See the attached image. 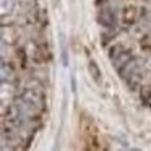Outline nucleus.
<instances>
[{
  "instance_id": "nucleus-8",
  "label": "nucleus",
  "mask_w": 151,
  "mask_h": 151,
  "mask_svg": "<svg viewBox=\"0 0 151 151\" xmlns=\"http://www.w3.org/2000/svg\"><path fill=\"white\" fill-rule=\"evenodd\" d=\"M12 28H13V26H8V33H12ZM2 37H4V42H7V41H8V42H13V39H7V28H2ZM10 37H15V39H17V37H18V33L17 34H10Z\"/></svg>"
},
{
  "instance_id": "nucleus-3",
  "label": "nucleus",
  "mask_w": 151,
  "mask_h": 151,
  "mask_svg": "<svg viewBox=\"0 0 151 151\" xmlns=\"http://www.w3.org/2000/svg\"><path fill=\"white\" fill-rule=\"evenodd\" d=\"M130 59H133V54L128 49H125L122 44H115V46H112L111 49H109V60L112 62V65H114V68L117 70V72Z\"/></svg>"
},
{
  "instance_id": "nucleus-6",
  "label": "nucleus",
  "mask_w": 151,
  "mask_h": 151,
  "mask_svg": "<svg viewBox=\"0 0 151 151\" xmlns=\"http://www.w3.org/2000/svg\"><path fill=\"white\" fill-rule=\"evenodd\" d=\"M88 73H89V76L94 80V83H101V80H102L101 70H99V65L93 59L88 60Z\"/></svg>"
},
{
  "instance_id": "nucleus-5",
  "label": "nucleus",
  "mask_w": 151,
  "mask_h": 151,
  "mask_svg": "<svg viewBox=\"0 0 151 151\" xmlns=\"http://www.w3.org/2000/svg\"><path fill=\"white\" fill-rule=\"evenodd\" d=\"M0 76H2V85L4 83H13L17 78V70H15L13 63L7 62V60H2V67H0Z\"/></svg>"
},
{
  "instance_id": "nucleus-1",
  "label": "nucleus",
  "mask_w": 151,
  "mask_h": 151,
  "mask_svg": "<svg viewBox=\"0 0 151 151\" xmlns=\"http://www.w3.org/2000/svg\"><path fill=\"white\" fill-rule=\"evenodd\" d=\"M15 102L21 107V111L26 112L31 119H39L41 114L46 111V96L41 91V88H24L15 98Z\"/></svg>"
},
{
  "instance_id": "nucleus-7",
  "label": "nucleus",
  "mask_w": 151,
  "mask_h": 151,
  "mask_svg": "<svg viewBox=\"0 0 151 151\" xmlns=\"http://www.w3.org/2000/svg\"><path fill=\"white\" fill-rule=\"evenodd\" d=\"M15 8H17V0H2V15L4 17L12 15Z\"/></svg>"
},
{
  "instance_id": "nucleus-2",
  "label": "nucleus",
  "mask_w": 151,
  "mask_h": 151,
  "mask_svg": "<svg viewBox=\"0 0 151 151\" xmlns=\"http://www.w3.org/2000/svg\"><path fill=\"white\" fill-rule=\"evenodd\" d=\"M143 73H145V67L143 63L140 62L138 59H130L120 70H119V75L120 78L127 83L130 88H137L138 85L143 80Z\"/></svg>"
},
{
  "instance_id": "nucleus-4",
  "label": "nucleus",
  "mask_w": 151,
  "mask_h": 151,
  "mask_svg": "<svg viewBox=\"0 0 151 151\" xmlns=\"http://www.w3.org/2000/svg\"><path fill=\"white\" fill-rule=\"evenodd\" d=\"M98 21L104 28H114L115 26V13L112 8H109L107 5H102L101 10L98 13Z\"/></svg>"
}]
</instances>
